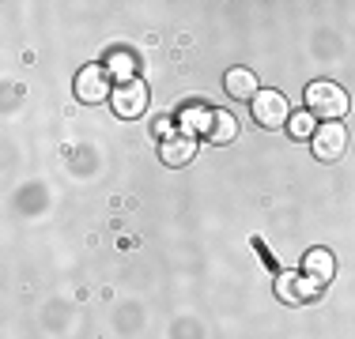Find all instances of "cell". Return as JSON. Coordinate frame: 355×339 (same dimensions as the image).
Returning a JSON list of instances; mask_svg holds the SVG:
<instances>
[{
  "label": "cell",
  "mask_w": 355,
  "mask_h": 339,
  "mask_svg": "<svg viewBox=\"0 0 355 339\" xmlns=\"http://www.w3.org/2000/svg\"><path fill=\"white\" fill-rule=\"evenodd\" d=\"M250 109H253V121L261 129H287V121H291V102L280 91H257Z\"/></svg>",
  "instance_id": "7a4b0ae2"
},
{
  "label": "cell",
  "mask_w": 355,
  "mask_h": 339,
  "mask_svg": "<svg viewBox=\"0 0 355 339\" xmlns=\"http://www.w3.org/2000/svg\"><path fill=\"white\" fill-rule=\"evenodd\" d=\"M302 275L310 279V283L318 286H329L336 275V260L329 249H306V257H302Z\"/></svg>",
  "instance_id": "8992f818"
},
{
  "label": "cell",
  "mask_w": 355,
  "mask_h": 339,
  "mask_svg": "<svg viewBox=\"0 0 355 339\" xmlns=\"http://www.w3.org/2000/svg\"><path fill=\"white\" fill-rule=\"evenodd\" d=\"M348 91L333 80H314L306 87V109L318 117V121H340L348 113Z\"/></svg>",
  "instance_id": "6da1fadb"
},
{
  "label": "cell",
  "mask_w": 355,
  "mask_h": 339,
  "mask_svg": "<svg viewBox=\"0 0 355 339\" xmlns=\"http://www.w3.org/2000/svg\"><path fill=\"white\" fill-rule=\"evenodd\" d=\"M155 136H159V140H171V136H178L171 117H159V121H155Z\"/></svg>",
  "instance_id": "5bb4252c"
},
{
  "label": "cell",
  "mask_w": 355,
  "mask_h": 339,
  "mask_svg": "<svg viewBox=\"0 0 355 339\" xmlns=\"http://www.w3.org/2000/svg\"><path fill=\"white\" fill-rule=\"evenodd\" d=\"M234 136H239V121H234V113H227V109H216L212 117V132H208V140L212 143H234Z\"/></svg>",
  "instance_id": "7c38bea8"
},
{
  "label": "cell",
  "mask_w": 355,
  "mask_h": 339,
  "mask_svg": "<svg viewBox=\"0 0 355 339\" xmlns=\"http://www.w3.org/2000/svg\"><path fill=\"white\" fill-rule=\"evenodd\" d=\"M223 87H227V95H231L234 102H253L257 91H261L253 68H231V72L223 75Z\"/></svg>",
  "instance_id": "9c48e42d"
},
{
  "label": "cell",
  "mask_w": 355,
  "mask_h": 339,
  "mask_svg": "<svg viewBox=\"0 0 355 339\" xmlns=\"http://www.w3.org/2000/svg\"><path fill=\"white\" fill-rule=\"evenodd\" d=\"M310 147H314L318 163H340L344 151H348V129L340 121H321L314 140H310Z\"/></svg>",
  "instance_id": "3957f363"
},
{
  "label": "cell",
  "mask_w": 355,
  "mask_h": 339,
  "mask_svg": "<svg viewBox=\"0 0 355 339\" xmlns=\"http://www.w3.org/2000/svg\"><path fill=\"white\" fill-rule=\"evenodd\" d=\"M148 87H144V80H132V83H117L114 87V98H110V106H114L117 117H125V121H132V117H140L144 109H148Z\"/></svg>",
  "instance_id": "277c9868"
},
{
  "label": "cell",
  "mask_w": 355,
  "mask_h": 339,
  "mask_svg": "<svg viewBox=\"0 0 355 339\" xmlns=\"http://www.w3.org/2000/svg\"><path fill=\"white\" fill-rule=\"evenodd\" d=\"M110 80H114V75L106 72V64H87L76 75V98L80 102H106L114 95V91H110Z\"/></svg>",
  "instance_id": "5b68a950"
},
{
  "label": "cell",
  "mask_w": 355,
  "mask_h": 339,
  "mask_svg": "<svg viewBox=\"0 0 355 339\" xmlns=\"http://www.w3.org/2000/svg\"><path fill=\"white\" fill-rule=\"evenodd\" d=\"M137 68H140V61H137L132 49L117 46V49H110V53H106V72L114 75L117 83H132V80H137Z\"/></svg>",
  "instance_id": "8fae6325"
},
{
  "label": "cell",
  "mask_w": 355,
  "mask_h": 339,
  "mask_svg": "<svg viewBox=\"0 0 355 339\" xmlns=\"http://www.w3.org/2000/svg\"><path fill=\"white\" fill-rule=\"evenodd\" d=\"M318 125L321 121L310 109H299V113H291V121H287V136H291V140H314Z\"/></svg>",
  "instance_id": "4fadbf2b"
},
{
  "label": "cell",
  "mask_w": 355,
  "mask_h": 339,
  "mask_svg": "<svg viewBox=\"0 0 355 339\" xmlns=\"http://www.w3.org/2000/svg\"><path fill=\"white\" fill-rule=\"evenodd\" d=\"M212 117H216V109H208L205 102H189V106L178 113V132L197 140L200 132H212Z\"/></svg>",
  "instance_id": "ba28073f"
},
{
  "label": "cell",
  "mask_w": 355,
  "mask_h": 339,
  "mask_svg": "<svg viewBox=\"0 0 355 339\" xmlns=\"http://www.w3.org/2000/svg\"><path fill=\"white\" fill-rule=\"evenodd\" d=\"M321 286L310 283L306 275H295V271H284V275H276V294H280V302H310L318 298Z\"/></svg>",
  "instance_id": "52a82bcc"
},
{
  "label": "cell",
  "mask_w": 355,
  "mask_h": 339,
  "mask_svg": "<svg viewBox=\"0 0 355 339\" xmlns=\"http://www.w3.org/2000/svg\"><path fill=\"white\" fill-rule=\"evenodd\" d=\"M159 155H163L166 166H185L197 158V140L193 136H171V140H163V147H159Z\"/></svg>",
  "instance_id": "30bf717a"
}]
</instances>
